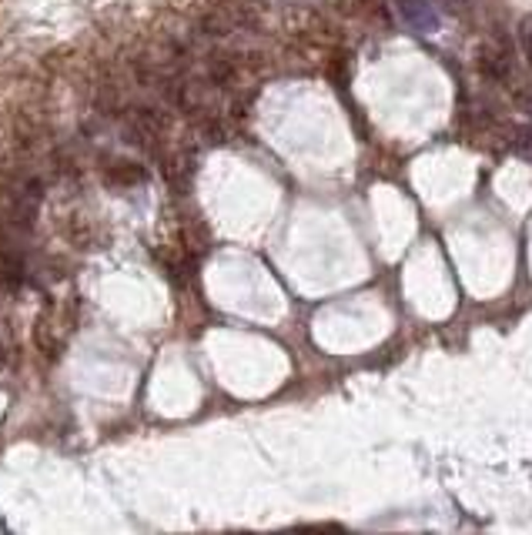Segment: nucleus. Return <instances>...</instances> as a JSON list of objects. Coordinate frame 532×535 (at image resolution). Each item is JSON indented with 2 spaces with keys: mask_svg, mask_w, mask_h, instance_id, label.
<instances>
[{
  "mask_svg": "<svg viewBox=\"0 0 532 535\" xmlns=\"http://www.w3.org/2000/svg\"><path fill=\"white\" fill-rule=\"evenodd\" d=\"M519 44H522L526 61H529V67H532V14L529 17H522V24H519Z\"/></svg>",
  "mask_w": 532,
  "mask_h": 535,
  "instance_id": "obj_5",
  "label": "nucleus"
},
{
  "mask_svg": "<svg viewBox=\"0 0 532 535\" xmlns=\"http://www.w3.org/2000/svg\"><path fill=\"white\" fill-rule=\"evenodd\" d=\"M479 67H482V74H489V77H496V81H506V77L512 74V51L509 47H502V44L482 47Z\"/></svg>",
  "mask_w": 532,
  "mask_h": 535,
  "instance_id": "obj_2",
  "label": "nucleus"
},
{
  "mask_svg": "<svg viewBox=\"0 0 532 535\" xmlns=\"http://www.w3.org/2000/svg\"><path fill=\"white\" fill-rule=\"evenodd\" d=\"M0 368H4V345H0Z\"/></svg>",
  "mask_w": 532,
  "mask_h": 535,
  "instance_id": "obj_6",
  "label": "nucleus"
},
{
  "mask_svg": "<svg viewBox=\"0 0 532 535\" xmlns=\"http://www.w3.org/2000/svg\"><path fill=\"white\" fill-rule=\"evenodd\" d=\"M67 241L77 247H94V231L91 225H87V217L84 215H71V221H67Z\"/></svg>",
  "mask_w": 532,
  "mask_h": 535,
  "instance_id": "obj_4",
  "label": "nucleus"
},
{
  "mask_svg": "<svg viewBox=\"0 0 532 535\" xmlns=\"http://www.w3.org/2000/svg\"><path fill=\"white\" fill-rule=\"evenodd\" d=\"M395 11H399L402 24L415 34H435L439 31V11L432 7L429 0H395Z\"/></svg>",
  "mask_w": 532,
  "mask_h": 535,
  "instance_id": "obj_1",
  "label": "nucleus"
},
{
  "mask_svg": "<svg viewBox=\"0 0 532 535\" xmlns=\"http://www.w3.org/2000/svg\"><path fill=\"white\" fill-rule=\"evenodd\" d=\"M144 177H148L144 165H134V161H111V165L104 167V181L111 187H118V191H128V187L141 185Z\"/></svg>",
  "mask_w": 532,
  "mask_h": 535,
  "instance_id": "obj_3",
  "label": "nucleus"
}]
</instances>
